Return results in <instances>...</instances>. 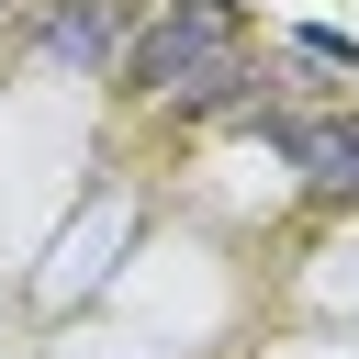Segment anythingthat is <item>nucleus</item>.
Masks as SVG:
<instances>
[{
    "instance_id": "1",
    "label": "nucleus",
    "mask_w": 359,
    "mask_h": 359,
    "mask_svg": "<svg viewBox=\"0 0 359 359\" xmlns=\"http://www.w3.org/2000/svg\"><path fill=\"white\" fill-rule=\"evenodd\" d=\"M123 79H135V101H168V112H224L258 67H247V22H236V0H157V22L135 34V56H123Z\"/></svg>"
},
{
    "instance_id": "2",
    "label": "nucleus",
    "mask_w": 359,
    "mask_h": 359,
    "mask_svg": "<svg viewBox=\"0 0 359 359\" xmlns=\"http://www.w3.org/2000/svg\"><path fill=\"white\" fill-rule=\"evenodd\" d=\"M258 135L280 146V168L325 202H359V101H325V112H258Z\"/></svg>"
},
{
    "instance_id": "3",
    "label": "nucleus",
    "mask_w": 359,
    "mask_h": 359,
    "mask_svg": "<svg viewBox=\"0 0 359 359\" xmlns=\"http://www.w3.org/2000/svg\"><path fill=\"white\" fill-rule=\"evenodd\" d=\"M34 45H45L56 67H79V79H101V67H123V56H135L123 0H45V11H34Z\"/></svg>"
},
{
    "instance_id": "4",
    "label": "nucleus",
    "mask_w": 359,
    "mask_h": 359,
    "mask_svg": "<svg viewBox=\"0 0 359 359\" xmlns=\"http://www.w3.org/2000/svg\"><path fill=\"white\" fill-rule=\"evenodd\" d=\"M292 45H303V56H314V67H359V45H348V34H337V22H303V34H292Z\"/></svg>"
}]
</instances>
